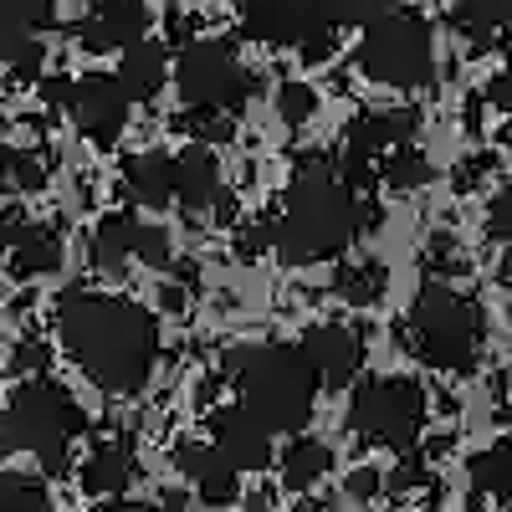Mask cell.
<instances>
[{
    "label": "cell",
    "mask_w": 512,
    "mask_h": 512,
    "mask_svg": "<svg viewBox=\"0 0 512 512\" xmlns=\"http://www.w3.org/2000/svg\"><path fill=\"white\" fill-rule=\"evenodd\" d=\"M231 374H236V390H241V405H251L262 415L272 431H287L297 436L303 425L313 420V405H318V374L303 354V344H256V349H236L231 359Z\"/></svg>",
    "instance_id": "3957f363"
},
{
    "label": "cell",
    "mask_w": 512,
    "mask_h": 512,
    "mask_svg": "<svg viewBox=\"0 0 512 512\" xmlns=\"http://www.w3.org/2000/svg\"><path fill=\"white\" fill-rule=\"evenodd\" d=\"M364 226V210L349 180H338L333 169H308L297 180L272 221V246L287 267H313L333 262L338 251H349Z\"/></svg>",
    "instance_id": "7a4b0ae2"
},
{
    "label": "cell",
    "mask_w": 512,
    "mask_h": 512,
    "mask_svg": "<svg viewBox=\"0 0 512 512\" xmlns=\"http://www.w3.org/2000/svg\"><path fill=\"white\" fill-rule=\"evenodd\" d=\"M216 446L241 466V472H262L272 461V425L251 405H231L216 415Z\"/></svg>",
    "instance_id": "9a60e30c"
},
{
    "label": "cell",
    "mask_w": 512,
    "mask_h": 512,
    "mask_svg": "<svg viewBox=\"0 0 512 512\" xmlns=\"http://www.w3.org/2000/svg\"><path fill=\"white\" fill-rule=\"evenodd\" d=\"M175 200L190 210V216H200V210H210L221 200V164L205 144L175 154Z\"/></svg>",
    "instance_id": "2e32d148"
},
{
    "label": "cell",
    "mask_w": 512,
    "mask_h": 512,
    "mask_svg": "<svg viewBox=\"0 0 512 512\" xmlns=\"http://www.w3.org/2000/svg\"><path fill=\"white\" fill-rule=\"evenodd\" d=\"M72 82H77V77H47V82H41V98L57 103V108H67V103H72Z\"/></svg>",
    "instance_id": "f35d334b"
},
{
    "label": "cell",
    "mask_w": 512,
    "mask_h": 512,
    "mask_svg": "<svg viewBox=\"0 0 512 512\" xmlns=\"http://www.w3.org/2000/svg\"><path fill=\"white\" fill-rule=\"evenodd\" d=\"M134 241H139V221L134 216H108L93 236V262L103 272H123L128 262H139L134 256Z\"/></svg>",
    "instance_id": "603a6c76"
},
{
    "label": "cell",
    "mask_w": 512,
    "mask_h": 512,
    "mask_svg": "<svg viewBox=\"0 0 512 512\" xmlns=\"http://www.w3.org/2000/svg\"><path fill=\"white\" fill-rule=\"evenodd\" d=\"M333 26H338L333 0H241V31L262 47L323 52Z\"/></svg>",
    "instance_id": "9c48e42d"
},
{
    "label": "cell",
    "mask_w": 512,
    "mask_h": 512,
    "mask_svg": "<svg viewBox=\"0 0 512 512\" xmlns=\"http://www.w3.org/2000/svg\"><path fill=\"white\" fill-rule=\"evenodd\" d=\"M11 185L41 190V185H47V164H41L36 154H16V159H11Z\"/></svg>",
    "instance_id": "e575fe53"
},
{
    "label": "cell",
    "mask_w": 512,
    "mask_h": 512,
    "mask_svg": "<svg viewBox=\"0 0 512 512\" xmlns=\"http://www.w3.org/2000/svg\"><path fill=\"white\" fill-rule=\"evenodd\" d=\"M338 292L349 297V303H374V297L384 292V267L379 262H359V267H344L338 272Z\"/></svg>",
    "instance_id": "83f0119b"
},
{
    "label": "cell",
    "mask_w": 512,
    "mask_h": 512,
    "mask_svg": "<svg viewBox=\"0 0 512 512\" xmlns=\"http://www.w3.org/2000/svg\"><path fill=\"white\" fill-rule=\"evenodd\" d=\"M149 31V6L144 0H98V6L77 21V41L88 52H123Z\"/></svg>",
    "instance_id": "5bb4252c"
},
{
    "label": "cell",
    "mask_w": 512,
    "mask_h": 512,
    "mask_svg": "<svg viewBox=\"0 0 512 512\" xmlns=\"http://www.w3.org/2000/svg\"><path fill=\"white\" fill-rule=\"evenodd\" d=\"M62 349L82 364L98 390L108 395H139L154 359H159V323L149 308L108 292H62L57 303Z\"/></svg>",
    "instance_id": "6da1fadb"
},
{
    "label": "cell",
    "mask_w": 512,
    "mask_h": 512,
    "mask_svg": "<svg viewBox=\"0 0 512 512\" xmlns=\"http://www.w3.org/2000/svg\"><path fill=\"white\" fill-rule=\"evenodd\" d=\"M415 113L410 108H395V113H359L344 134V180L359 185L364 180V164H374L379 154H390L400 144H410L415 134Z\"/></svg>",
    "instance_id": "8fae6325"
},
{
    "label": "cell",
    "mask_w": 512,
    "mask_h": 512,
    "mask_svg": "<svg viewBox=\"0 0 512 512\" xmlns=\"http://www.w3.org/2000/svg\"><path fill=\"white\" fill-rule=\"evenodd\" d=\"M0 512H57V507L36 477L11 472V477H0Z\"/></svg>",
    "instance_id": "4316f807"
},
{
    "label": "cell",
    "mask_w": 512,
    "mask_h": 512,
    "mask_svg": "<svg viewBox=\"0 0 512 512\" xmlns=\"http://www.w3.org/2000/svg\"><path fill=\"white\" fill-rule=\"evenodd\" d=\"M98 512H159V507H149V502H103Z\"/></svg>",
    "instance_id": "b9f144b4"
},
{
    "label": "cell",
    "mask_w": 512,
    "mask_h": 512,
    "mask_svg": "<svg viewBox=\"0 0 512 512\" xmlns=\"http://www.w3.org/2000/svg\"><path fill=\"white\" fill-rule=\"evenodd\" d=\"M292 512H333V507H328V502H313V497H297Z\"/></svg>",
    "instance_id": "bcb514c9"
},
{
    "label": "cell",
    "mask_w": 512,
    "mask_h": 512,
    "mask_svg": "<svg viewBox=\"0 0 512 512\" xmlns=\"http://www.w3.org/2000/svg\"><path fill=\"white\" fill-rule=\"evenodd\" d=\"M451 26L466 31V36H497V31H512V0H461L451 11Z\"/></svg>",
    "instance_id": "d4e9b609"
},
{
    "label": "cell",
    "mask_w": 512,
    "mask_h": 512,
    "mask_svg": "<svg viewBox=\"0 0 512 512\" xmlns=\"http://www.w3.org/2000/svg\"><path fill=\"white\" fill-rule=\"evenodd\" d=\"M328 472H333V451H328L323 441L292 436V446L282 451V487H287V492H308V487H318Z\"/></svg>",
    "instance_id": "44dd1931"
},
{
    "label": "cell",
    "mask_w": 512,
    "mask_h": 512,
    "mask_svg": "<svg viewBox=\"0 0 512 512\" xmlns=\"http://www.w3.org/2000/svg\"><path fill=\"white\" fill-rule=\"evenodd\" d=\"M128 98L123 93V82L108 77V72H88V77H77L72 82V103L67 113L77 118V128L88 134L93 144H118L123 134V123H128Z\"/></svg>",
    "instance_id": "30bf717a"
},
{
    "label": "cell",
    "mask_w": 512,
    "mask_h": 512,
    "mask_svg": "<svg viewBox=\"0 0 512 512\" xmlns=\"http://www.w3.org/2000/svg\"><path fill=\"white\" fill-rule=\"evenodd\" d=\"M359 72L369 82H379V88H431L436 77V36L431 26H425L420 16L410 11H384L364 26V41L354 52Z\"/></svg>",
    "instance_id": "8992f818"
},
{
    "label": "cell",
    "mask_w": 512,
    "mask_h": 512,
    "mask_svg": "<svg viewBox=\"0 0 512 512\" xmlns=\"http://www.w3.org/2000/svg\"><path fill=\"white\" fill-rule=\"evenodd\" d=\"M159 512H190V507H185V497H180V492H164Z\"/></svg>",
    "instance_id": "ee69618b"
},
{
    "label": "cell",
    "mask_w": 512,
    "mask_h": 512,
    "mask_svg": "<svg viewBox=\"0 0 512 512\" xmlns=\"http://www.w3.org/2000/svg\"><path fill=\"white\" fill-rule=\"evenodd\" d=\"M487 236L512 241V185H502V190L492 195V205H487Z\"/></svg>",
    "instance_id": "836d02e7"
},
{
    "label": "cell",
    "mask_w": 512,
    "mask_h": 512,
    "mask_svg": "<svg viewBox=\"0 0 512 512\" xmlns=\"http://www.w3.org/2000/svg\"><path fill=\"white\" fill-rule=\"evenodd\" d=\"M267 246H272V226H256V231L241 236V251L236 256H241V262H251V256H262Z\"/></svg>",
    "instance_id": "74e56055"
},
{
    "label": "cell",
    "mask_w": 512,
    "mask_h": 512,
    "mask_svg": "<svg viewBox=\"0 0 512 512\" xmlns=\"http://www.w3.org/2000/svg\"><path fill=\"white\" fill-rule=\"evenodd\" d=\"M185 128H190V134H200V139H216V144H226L236 134V128L226 123V113H210V108H190Z\"/></svg>",
    "instance_id": "4dcf8cb0"
},
{
    "label": "cell",
    "mask_w": 512,
    "mask_h": 512,
    "mask_svg": "<svg viewBox=\"0 0 512 512\" xmlns=\"http://www.w3.org/2000/svg\"><path fill=\"white\" fill-rule=\"evenodd\" d=\"M405 344L415 359H425L431 369L446 374H466L477 369L487 328H482V308L472 297H461L451 287H425L415 297V308L405 318Z\"/></svg>",
    "instance_id": "277c9868"
},
{
    "label": "cell",
    "mask_w": 512,
    "mask_h": 512,
    "mask_svg": "<svg viewBox=\"0 0 512 512\" xmlns=\"http://www.w3.org/2000/svg\"><path fill=\"white\" fill-rule=\"evenodd\" d=\"M472 487H477L482 497L512 507V436L492 441V446L472 461Z\"/></svg>",
    "instance_id": "cb8c5ba5"
},
{
    "label": "cell",
    "mask_w": 512,
    "mask_h": 512,
    "mask_svg": "<svg viewBox=\"0 0 512 512\" xmlns=\"http://www.w3.org/2000/svg\"><path fill=\"white\" fill-rule=\"evenodd\" d=\"M0 128H6V123H0ZM11 149H6V139H0V185H11Z\"/></svg>",
    "instance_id": "7bdbcfd3"
},
{
    "label": "cell",
    "mask_w": 512,
    "mask_h": 512,
    "mask_svg": "<svg viewBox=\"0 0 512 512\" xmlns=\"http://www.w3.org/2000/svg\"><path fill=\"white\" fill-rule=\"evenodd\" d=\"M21 374H31V369H47V344H36V338H31V344H21L16 349V359H11Z\"/></svg>",
    "instance_id": "8d00e7d4"
},
{
    "label": "cell",
    "mask_w": 512,
    "mask_h": 512,
    "mask_svg": "<svg viewBox=\"0 0 512 512\" xmlns=\"http://www.w3.org/2000/svg\"><path fill=\"white\" fill-rule=\"evenodd\" d=\"M21 231H26V216H21V210H0V256L16 246Z\"/></svg>",
    "instance_id": "d590c367"
},
{
    "label": "cell",
    "mask_w": 512,
    "mask_h": 512,
    "mask_svg": "<svg viewBox=\"0 0 512 512\" xmlns=\"http://www.w3.org/2000/svg\"><path fill=\"white\" fill-rule=\"evenodd\" d=\"M77 436H82V410L52 379H26L0 415V456L31 451L47 472H67V446Z\"/></svg>",
    "instance_id": "5b68a950"
},
{
    "label": "cell",
    "mask_w": 512,
    "mask_h": 512,
    "mask_svg": "<svg viewBox=\"0 0 512 512\" xmlns=\"http://www.w3.org/2000/svg\"><path fill=\"white\" fill-rule=\"evenodd\" d=\"M333 16H338V26H369L374 16H384V0H333Z\"/></svg>",
    "instance_id": "1f68e13d"
},
{
    "label": "cell",
    "mask_w": 512,
    "mask_h": 512,
    "mask_svg": "<svg viewBox=\"0 0 512 512\" xmlns=\"http://www.w3.org/2000/svg\"><path fill=\"white\" fill-rule=\"evenodd\" d=\"M431 159H425L420 149H410V144H400V149H390L384 154V180H390L395 190H415V185H431Z\"/></svg>",
    "instance_id": "484cf974"
},
{
    "label": "cell",
    "mask_w": 512,
    "mask_h": 512,
    "mask_svg": "<svg viewBox=\"0 0 512 512\" xmlns=\"http://www.w3.org/2000/svg\"><path fill=\"white\" fill-rule=\"evenodd\" d=\"M303 354L318 374L323 390H338V384H349L364 364V344H359V333L349 323H313L303 333Z\"/></svg>",
    "instance_id": "7c38bea8"
},
{
    "label": "cell",
    "mask_w": 512,
    "mask_h": 512,
    "mask_svg": "<svg viewBox=\"0 0 512 512\" xmlns=\"http://www.w3.org/2000/svg\"><path fill=\"white\" fill-rule=\"evenodd\" d=\"M128 482H134V451L123 441H103L88 456V466H82V487L93 497H118V492H128Z\"/></svg>",
    "instance_id": "d6986e66"
},
{
    "label": "cell",
    "mask_w": 512,
    "mask_h": 512,
    "mask_svg": "<svg viewBox=\"0 0 512 512\" xmlns=\"http://www.w3.org/2000/svg\"><path fill=\"white\" fill-rule=\"evenodd\" d=\"M164 308L180 313V308H185V292H180V287H164Z\"/></svg>",
    "instance_id": "f6af8a7d"
},
{
    "label": "cell",
    "mask_w": 512,
    "mask_h": 512,
    "mask_svg": "<svg viewBox=\"0 0 512 512\" xmlns=\"http://www.w3.org/2000/svg\"><path fill=\"white\" fill-rule=\"evenodd\" d=\"M134 256H139L144 267L164 272L169 262H175V246H169V236H164L159 226H144V221H139V241H134Z\"/></svg>",
    "instance_id": "f546056e"
},
{
    "label": "cell",
    "mask_w": 512,
    "mask_h": 512,
    "mask_svg": "<svg viewBox=\"0 0 512 512\" xmlns=\"http://www.w3.org/2000/svg\"><path fill=\"white\" fill-rule=\"evenodd\" d=\"M277 113H282V123H313V113H318V93L308 88V82H282V88H277Z\"/></svg>",
    "instance_id": "f1b7e54d"
},
{
    "label": "cell",
    "mask_w": 512,
    "mask_h": 512,
    "mask_svg": "<svg viewBox=\"0 0 512 512\" xmlns=\"http://www.w3.org/2000/svg\"><path fill=\"white\" fill-rule=\"evenodd\" d=\"M492 103H497V108L512 118V62H507V67L492 77Z\"/></svg>",
    "instance_id": "ab89813d"
},
{
    "label": "cell",
    "mask_w": 512,
    "mask_h": 512,
    "mask_svg": "<svg viewBox=\"0 0 512 512\" xmlns=\"http://www.w3.org/2000/svg\"><path fill=\"white\" fill-rule=\"evenodd\" d=\"M6 262H11L16 277H47V272L62 262V236H57L52 226H31V221H26V231H21L16 246L6 251Z\"/></svg>",
    "instance_id": "ffe728a7"
},
{
    "label": "cell",
    "mask_w": 512,
    "mask_h": 512,
    "mask_svg": "<svg viewBox=\"0 0 512 512\" xmlns=\"http://www.w3.org/2000/svg\"><path fill=\"white\" fill-rule=\"evenodd\" d=\"M0 67H11L16 77H36L41 72V41H36V26H26L21 16L0 11Z\"/></svg>",
    "instance_id": "7402d4cb"
},
{
    "label": "cell",
    "mask_w": 512,
    "mask_h": 512,
    "mask_svg": "<svg viewBox=\"0 0 512 512\" xmlns=\"http://www.w3.org/2000/svg\"><path fill=\"white\" fill-rule=\"evenodd\" d=\"M123 185L128 195H134L139 205H164V200H175V159L169 154H134L123 164Z\"/></svg>",
    "instance_id": "ac0fdd59"
},
{
    "label": "cell",
    "mask_w": 512,
    "mask_h": 512,
    "mask_svg": "<svg viewBox=\"0 0 512 512\" xmlns=\"http://www.w3.org/2000/svg\"><path fill=\"white\" fill-rule=\"evenodd\" d=\"M0 11L21 16L26 26H52L57 21V0H0Z\"/></svg>",
    "instance_id": "d6a6232c"
},
{
    "label": "cell",
    "mask_w": 512,
    "mask_h": 512,
    "mask_svg": "<svg viewBox=\"0 0 512 512\" xmlns=\"http://www.w3.org/2000/svg\"><path fill=\"white\" fill-rule=\"evenodd\" d=\"M164 77H169V57H164V47H159V41L139 36L134 47H123L118 82H123V93L134 98V103H149V98H159Z\"/></svg>",
    "instance_id": "e0dca14e"
},
{
    "label": "cell",
    "mask_w": 512,
    "mask_h": 512,
    "mask_svg": "<svg viewBox=\"0 0 512 512\" xmlns=\"http://www.w3.org/2000/svg\"><path fill=\"white\" fill-rule=\"evenodd\" d=\"M175 461H180V472L190 477V487L200 492L205 507H231V502H236V492H241V466H236L216 441H185V446L175 451Z\"/></svg>",
    "instance_id": "4fadbf2b"
},
{
    "label": "cell",
    "mask_w": 512,
    "mask_h": 512,
    "mask_svg": "<svg viewBox=\"0 0 512 512\" xmlns=\"http://www.w3.org/2000/svg\"><path fill=\"white\" fill-rule=\"evenodd\" d=\"M374 492H379V472H369V466H364V472L349 477V497H354V502H369Z\"/></svg>",
    "instance_id": "60d3db41"
},
{
    "label": "cell",
    "mask_w": 512,
    "mask_h": 512,
    "mask_svg": "<svg viewBox=\"0 0 512 512\" xmlns=\"http://www.w3.org/2000/svg\"><path fill=\"white\" fill-rule=\"evenodd\" d=\"M507 318H512V297H507Z\"/></svg>",
    "instance_id": "7dc6e473"
},
{
    "label": "cell",
    "mask_w": 512,
    "mask_h": 512,
    "mask_svg": "<svg viewBox=\"0 0 512 512\" xmlns=\"http://www.w3.org/2000/svg\"><path fill=\"white\" fill-rule=\"evenodd\" d=\"M180 98L185 108H210V113H236L246 98H251V72L241 67L236 47L221 36H200L190 41V47L180 52Z\"/></svg>",
    "instance_id": "52a82bcc"
},
{
    "label": "cell",
    "mask_w": 512,
    "mask_h": 512,
    "mask_svg": "<svg viewBox=\"0 0 512 512\" xmlns=\"http://www.w3.org/2000/svg\"><path fill=\"white\" fill-rule=\"evenodd\" d=\"M349 420H354V431L364 441L410 451L420 425H425V390L410 384V379H364L354 390Z\"/></svg>",
    "instance_id": "ba28073f"
}]
</instances>
